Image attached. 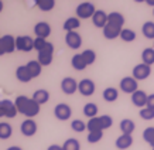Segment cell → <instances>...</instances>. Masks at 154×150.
Segmentation results:
<instances>
[{"instance_id":"obj_1","label":"cell","mask_w":154,"mask_h":150,"mask_svg":"<svg viewBox=\"0 0 154 150\" xmlns=\"http://www.w3.org/2000/svg\"><path fill=\"white\" fill-rule=\"evenodd\" d=\"M14 103L17 106L19 113L24 115L27 119H33L34 116H37L40 111H41V105H38L33 98H28L26 95H20L14 99Z\"/></svg>"},{"instance_id":"obj_2","label":"cell","mask_w":154,"mask_h":150,"mask_svg":"<svg viewBox=\"0 0 154 150\" xmlns=\"http://www.w3.org/2000/svg\"><path fill=\"white\" fill-rule=\"evenodd\" d=\"M52 60H54V44L48 41L47 45L42 48L41 51H38L37 61L40 62L42 67H48V65H51Z\"/></svg>"},{"instance_id":"obj_3","label":"cell","mask_w":154,"mask_h":150,"mask_svg":"<svg viewBox=\"0 0 154 150\" xmlns=\"http://www.w3.org/2000/svg\"><path fill=\"white\" fill-rule=\"evenodd\" d=\"M95 11H96V7H95L94 3L91 2H82L81 5H78L75 13H76V17L81 20H85V19H92L94 17Z\"/></svg>"},{"instance_id":"obj_4","label":"cell","mask_w":154,"mask_h":150,"mask_svg":"<svg viewBox=\"0 0 154 150\" xmlns=\"http://www.w3.org/2000/svg\"><path fill=\"white\" fill-rule=\"evenodd\" d=\"M17 50L16 47V38L13 36H3L0 37V57L5 55V54H11Z\"/></svg>"},{"instance_id":"obj_5","label":"cell","mask_w":154,"mask_h":150,"mask_svg":"<svg viewBox=\"0 0 154 150\" xmlns=\"http://www.w3.org/2000/svg\"><path fill=\"white\" fill-rule=\"evenodd\" d=\"M119 86H120V91L125 92V94L133 95L136 91H139V82L133 77H125V78H122Z\"/></svg>"},{"instance_id":"obj_6","label":"cell","mask_w":154,"mask_h":150,"mask_svg":"<svg viewBox=\"0 0 154 150\" xmlns=\"http://www.w3.org/2000/svg\"><path fill=\"white\" fill-rule=\"evenodd\" d=\"M150 75H151V67L147 65V64H143V62L134 65L133 71H131V77H133L134 80H137V81L147 80Z\"/></svg>"},{"instance_id":"obj_7","label":"cell","mask_w":154,"mask_h":150,"mask_svg":"<svg viewBox=\"0 0 154 150\" xmlns=\"http://www.w3.org/2000/svg\"><path fill=\"white\" fill-rule=\"evenodd\" d=\"M16 47L19 51L30 52L34 50V38L30 36H19L16 37Z\"/></svg>"},{"instance_id":"obj_8","label":"cell","mask_w":154,"mask_h":150,"mask_svg":"<svg viewBox=\"0 0 154 150\" xmlns=\"http://www.w3.org/2000/svg\"><path fill=\"white\" fill-rule=\"evenodd\" d=\"M54 115H55V117L58 120H62V122H64V120L71 119V116H72V109H71V106L68 103L61 102V103H58V105H55Z\"/></svg>"},{"instance_id":"obj_9","label":"cell","mask_w":154,"mask_h":150,"mask_svg":"<svg viewBox=\"0 0 154 150\" xmlns=\"http://www.w3.org/2000/svg\"><path fill=\"white\" fill-rule=\"evenodd\" d=\"M96 91V85L92 80L89 78H84V80L79 81L78 84V92H79L82 96H92Z\"/></svg>"},{"instance_id":"obj_10","label":"cell","mask_w":154,"mask_h":150,"mask_svg":"<svg viewBox=\"0 0 154 150\" xmlns=\"http://www.w3.org/2000/svg\"><path fill=\"white\" fill-rule=\"evenodd\" d=\"M78 81L72 78V77H65L64 80L61 81V91L65 95H72L78 91Z\"/></svg>"},{"instance_id":"obj_11","label":"cell","mask_w":154,"mask_h":150,"mask_svg":"<svg viewBox=\"0 0 154 150\" xmlns=\"http://www.w3.org/2000/svg\"><path fill=\"white\" fill-rule=\"evenodd\" d=\"M37 129H38V126L34 119H26V120H23L21 125H20V132H21V135H24L26 137L34 136V135L37 133Z\"/></svg>"},{"instance_id":"obj_12","label":"cell","mask_w":154,"mask_h":150,"mask_svg":"<svg viewBox=\"0 0 154 150\" xmlns=\"http://www.w3.org/2000/svg\"><path fill=\"white\" fill-rule=\"evenodd\" d=\"M122 30H123V27L107 21V24L105 26V28H103V37L106 38V40H115V38L120 37Z\"/></svg>"},{"instance_id":"obj_13","label":"cell","mask_w":154,"mask_h":150,"mask_svg":"<svg viewBox=\"0 0 154 150\" xmlns=\"http://www.w3.org/2000/svg\"><path fill=\"white\" fill-rule=\"evenodd\" d=\"M65 44L71 50H78L82 45V37L78 31H69L65 36Z\"/></svg>"},{"instance_id":"obj_14","label":"cell","mask_w":154,"mask_h":150,"mask_svg":"<svg viewBox=\"0 0 154 150\" xmlns=\"http://www.w3.org/2000/svg\"><path fill=\"white\" fill-rule=\"evenodd\" d=\"M34 34L40 38H45L47 40L51 36V26L47 21H40L34 26Z\"/></svg>"},{"instance_id":"obj_15","label":"cell","mask_w":154,"mask_h":150,"mask_svg":"<svg viewBox=\"0 0 154 150\" xmlns=\"http://www.w3.org/2000/svg\"><path fill=\"white\" fill-rule=\"evenodd\" d=\"M147 98H149V95L146 94L144 91L139 89V91H136L134 94L131 95V103L134 106H137V108L143 109L147 106Z\"/></svg>"},{"instance_id":"obj_16","label":"cell","mask_w":154,"mask_h":150,"mask_svg":"<svg viewBox=\"0 0 154 150\" xmlns=\"http://www.w3.org/2000/svg\"><path fill=\"white\" fill-rule=\"evenodd\" d=\"M2 103H3V112H5V117H9V119H13V117L17 116V106L13 101L10 99H2Z\"/></svg>"},{"instance_id":"obj_17","label":"cell","mask_w":154,"mask_h":150,"mask_svg":"<svg viewBox=\"0 0 154 150\" xmlns=\"http://www.w3.org/2000/svg\"><path fill=\"white\" fill-rule=\"evenodd\" d=\"M16 78H17V81H20V82L27 84V82H30V81L33 80V75H31V72H30L27 65H20V67H17V70H16Z\"/></svg>"},{"instance_id":"obj_18","label":"cell","mask_w":154,"mask_h":150,"mask_svg":"<svg viewBox=\"0 0 154 150\" xmlns=\"http://www.w3.org/2000/svg\"><path fill=\"white\" fill-rule=\"evenodd\" d=\"M107 16L109 14L106 11H103V10H96L94 14V17H92V23H94L95 27L98 28H105V26L107 24Z\"/></svg>"},{"instance_id":"obj_19","label":"cell","mask_w":154,"mask_h":150,"mask_svg":"<svg viewBox=\"0 0 154 150\" xmlns=\"http://www.w3.org/2000/svg\"><path fill=\"white\" fill-rule=\"evenodd\" d=\"M115 145L119 150H126L129 147H131L133 145V136L131 135H120V136L116 139Z\"/></svg>"},{"instance_id":"obj_20","label":"cell","mask_w":154,"mask_h":150,"mask_svg":"<svg viewBox=\"0 0 154 150\" xmlns=\"http://www.w3.org/2000/svg\"><path fill=\"white\" fill-rule=\"evenodd\" d=\"M33 99L38 105H45L50 101V92L47 89H37L33 94Z\"/></svg>"},{"instance_id":"obj_21","label":"cell","mask_w":154,"mask_h":150,"mask_svg":"<svg viewBox=\"0 0 154 150\" xmlns=\"http://www.w3.org/2000/svg\"><path fill=\"white\" fill-rule=\"evenodd\" d=\"M102 96L106 102L112 103V102H115V101H117V98H119V91H117L116 88H113V86H109V88L103 89Z\"/></svg>"},{"instance_id":"obj_22","label":"cell","mask_w":154,"mask_h":150,"mask_svg":"<svg viewBox=\"0 0 154 150\" xmlns=\"http://www.w3.org/2000/svg\"><path fill=\"white\" fill-rule=\"evenodd\" d=\"M119 127L122 130V135H131L136 129V123L131 119H123L119 123Z\"/></svg>"},{"instance_id":"obj_23","label":"cell","mask_w":154,"mask_h":150,"mask_svg":"<svg viewBox=\"0 0 154 150\" xmlns=\"http://www.w3.org/2000/svg\"><path fill=\"white\" fill-rule=\"evenodd\" d=\"M62 27H64V30H65L66 33L76 31L81 27V19H78V17H69V19L65 20V23H64Z\"/></svg>"},{"instance_id":"obj_24","label":"cell","mask_w":154,"mask_h":150,"mask_svg":"<svg viewBox=\"0 0 154 150\" xmlns=\"http://www.w3.org/2000/svg\"><path fill=\"white\" fill-rule=\"evenodd\" d=\"M71 65L76 71H84L85 68L88 67V64H86V61L84 60L82 54H75V55L72 57V60H71Z\"/></svg>"},{"instance_id":"obj_25","label":"cell","mask_w":154,"mask_h":150,"mask_svg":"<svg viewBox=\"0 0 154 150\" xmlns=\"http://www.w3.org/2000/svg\"><path fill=\"white\" fill-rule=\"evenodd\" d=\"M98 112H99V108L98 105L94 102H89V103H85L84 106V115L88 119H92V117H96L98 116Z\"/></svg>"},{"instance_id":"obj_26","label":"cell","mask_w":154,"mask_h":150,"mask_svg":"<svg viewBox=\"0 0 154 150\" xmlns=\"http://www.w3.org/2000/svg\"><path fill=\"white\" fill-rule=\"evenodd\" d=\"M141 62L143 64H147V65H153L154 64V48L149 47V48H144L141 51Z\"/></svg>"},{"instance_id":"obj_27","label":"cell","mask_w":154,"mask_h":150,"mask_svg":"<svg viewBox=\"0 0 154 150\" xmlns=\"http://www.w3.org/2000/svg\"><path fill=\"white\" fill-rule=\"evenodd\" d=\"M26 65L28 67V70H30L31 75H33V78H37V77H40V75H41L42 65L37 61V60H31V61H28Z\"/></svg>"},{"instance_id":"obj_28","label":"cell","mask_w":154,"mask_h":150,"mask_svg":"<svg viewBox=\"0 0 154 150\" xmlns=\"http://www.w3.org/2000/svg\"><path fill=\"white\" fill-rule=\"evenodd\" d=\"M34 3L41 11H51L55 7V0H34Z\"/></svg>"},{"instance_id":"obj_29","label":"cell","mask_w":154,"mask_h":150,"mask_svg":"<svg viewBox=\"0 0 154 150\" xmlns=\"http://www.w3.org/2000/svg\"><path fill=\"white\" fill-rule=\"evenodd\" d=\"M107 21L123 27V24H125L126 20H125V16L122 13H119V11H112V13H109V16H107Z\"/></svg>"},{"instance_id":"obj_30","label":"cell","mask_w":154,"mask_h":150,"mask_svg":"<svg viewBox=\"0 0 154 150\" xmlns=\"http://www.w3.org/2000/svg\"><path fill=\"white\" fill-rule=\"evenodd\" d=\"M13 135V127L7 122H0V139L6 140Z\"/></svg>"},{"instance_id":"obj_31","label":"cell","mask_w":154,"mask_h":150,"mask_svg":"<svg viewBox=\"0 0 154 150\" xmlns=\"http://www.w3.org/2000/svg\"><path fill=\"white\" fill-rule=\"evenodd\" d=\"M141 33L146 38L154 41V21H146L141 27Z\"/></svg>"},{"instance_id":"obj_32","label":"cell","mask_w":154,"mask_h":150,"mask_svg":"<svg viewBox=\"0 0 154 150\" xmlns=\"http://www.w3.org/2000/svg\"><path fill=\"white\" fill-rule=\"evenodd\" d=\"M62 149L64 150H81V143H79L78 139H75V137H69V139H66V140L64 142Z\"/></svg>"},{"instance_id":"obj_33","label":"cell","mask_w":154,"mask_h":150,"mask_svg":"<svg viewBox=\"0 0 154 150\" xmlns=\"http://www.w3.org/2000/svg\"><path fill=\"white\" fill-rule=\"evenodd\" d=\"M86 127H88L89 132H96V130H103L102 129V123H100V117H92L89 119L88 123H86Z\"/></svg>"},{"instance_id":"obj_34","label":"cell","mask_w":154,"mask_h":150,"mask_svg":"<svg viewBox=\"0 0 154 150\" xmlns=\"http://www.w3.org/2000/svg\"><path fill=\"white\" fill-rule=\"evenodd\" d=\"M136 37H137V36H136V31H133L131 28H123V30H122V33H120L122 41H125V42L134 41Z\"/></svg>"},{"instance_id":"obj_35","label":"cell","mask_w":154,"mask_h":150,"mask_svg":"<svg viewBox=\"0 0 154 150\" xmlns=\"http://www.w3.org/2000/svg\"><path fill=\"white\" fill-rule=\"evenodd\" d=\"M81 54H82V57H84V60L86 61V64H88V65H92V64H95V61H96V52H95L94 50L88 48V50L82 51Z\"/></svg>"},{"instance_id":"obj_36","label":"cell","mask_w":154,"mask_h":150,"mask_svg":"<svg viewBox=\"0 0 154 150\" xmlns=\"http://www.w3.org/2000/svg\"><path fill=\"white\" fill-rule=\"evenodd\" d=\"M143 139L146 143H149L151 147H154V127H146L143 132Z\"/></svg>"},{"instance_id":"obj_37","label":"cell","mask_w":154,"mask_h":150,"mask_svg":"<svg viewBox=\"0 0 154 150\" xmlns=\"http://www.w3.org/2000/svg\"><path fill=\"white\" fill-rule=\"evenodd\" d=\"M71 129H72L74 132H76V133H82V132L86 130L88 127H86V123H85L84 120H81V119H75V120L71 122Z\"/></svg>"},{"instance_id":"obj_38","label":"cell","mask_w":154,"mask_h":150,"mask_svg":"<svg viewBox=\"0 0 154 150\" xmlns=\"http://www.w3.org/2000/svg\"><path fill=\"white\" fill-rule=\"evenodd\" d=\"M102 137H103V130L89 132V133H88V137H86V140H88V143H92V145H95V143H98V142L102 140Z\"/></svg>"},{"instance_id":"obj_39","label":"cell","mask_w":154,"mask_h":150,"mask_svg":"<svg viewBox=\"0 0 154 150\" xmlns=\"http://www.w3.org/2000/svg\"><path fill=\"white\" fill-rule=\"evenodd\" d=\"M140 117L141 119H144V120H153L154 119V109H151V108H143V109H140Z\"/></svg>"},{"instance_id":"obj_40","label":"cell","mask_w":154,"mask_h":150,"mask_svg":"<svg viewBox=\"0 0 154 150\" xmlns=\"http://www.w3.org/2000/svg\"><path fill=\"white\" fill-rule=\"evenodd\" d=\"M100 117V123H102V129L105 130V129H109V127L113 125V119L112 116H109V115H102Z\"/></svg>"},{"instance_id":"obj_41","label":"cell","mask_w":154,"mask_h":150,"mask_svg":"<svg viewBox=\"0 0 154 150\" xmlns=\"http://www.w3.org/2000/svg\"><path fill=\"white\" fill-rule=\"evenodd\" d=\"M47 40H45V38H40V37H35L34 38V50H35V51H41L42 48L45 47V45H47Z\"/></svg>"},{"instance_id":"obj_42","label":"cell","mask_w":154,"mask_h":150,"mask_svg":"<svg viewBox=\"0 0 154 150\" xmlns=\"http://www.w3.org/2000/svg\"><path fill=\"white\" fill-rule=\"evenodd\" d=\"M147 108L154 109V94H150L147 98Z\"/></svg>"},{"instance_id":"obj_43","label":"cell","mask_w":154,"mask_h":150,"mask_svg":"<svg viewBox=\"0 0 154 150\" xmlns=\"http://www.w3.org/2000/svg\"><path fill=\"white\" fill-rule=\"evenodd\" d=\"M47 150H64V149H62V146H60V145H51V146H48Z\"/></svg>"},{"instance_id":"obj_44","label":"cell","mask_w":154,"mask_h":150,"mask_svg":"<svg viewBox=\"0 0 154 150\" xmlns=\"http://www.w3.org/2000/svg\"><path fill=\"white\" fill-rule=\"evenodd\" d=\"M0 117H5V112H3V103H2V99H0Z\"/></svg>"},{"instance_id":"obj_45","label":"cell","mask_w":154,"mask_h":150,"mask_svg":"<svg viewBox=\"0 0 154 150\" xmlns=\"http://www.w3.org/2000/svg\"><path fill=\"white\" fill-rule=\"evenodd\" d=\"M7 150H23L21 147H19V146H10Z\"/></svg>"},{"instance_id":"obj_46","label":"cell","mask_w":154,"mask_h":150,"mask_svg":"<svg viewBox=\"0 0 154 150\" xmlns=\"http://www.w3.org/2000/svg\"><path fill=\"white\" fill-rule=\"evenodd\" d=\"M146 3H147L150 7H153L154 9V0H146Z\"/></svg>"},{"instance_id":"obj_47","label":"cell","mask_w":154,"mask_h":150,"mask_svg":"<svg viewBox=\"0 0 154 150\" xmlns=\"http://www.w3.org/2000/svg\"><path fill=\"white\" fill-rule=\"evenodd\" d=\"M3 7H5V5H3V2H2V0H0V13H2V11H3Z\"/></svg>"},{"instance_id":"obj_48","label":"cell","mask_w":154,"mask_h":150,"mask_svg":"<svg viewBox=\"0 0 154 150\" xmlns=\"http://www.w3.org/2000/svg\"><path fill=\"white\" fill-rule=\"evenodd\" d=\"M136 3H146V0H134Z\"/></svg>"},{"instance_id":"obj_49","label":"cell","mask_w":154,"mask_h":150,"mask_svg":"<svg viewBox=\"0 0 154 150\" xmlns=\"http://www.w3.org/2000/svg\"><path fill=\"white\" fill-rule=\"evenodd\" d=\"M153 14H154V9H153Z\"/></svg>"},{"instance_id":"obj_50","label":"cell","mask_w":154,"mask_h":150,"mask_svg":"<svg viewBox=\"0 0 154 150\" xmlns=\"http://www.w3.org/2000/svg\"><path fill=\"white\" fill-rule=\"evenodd\" d=\"M153 150H154V147H153Z\"/></svg>"}]
</instances>
